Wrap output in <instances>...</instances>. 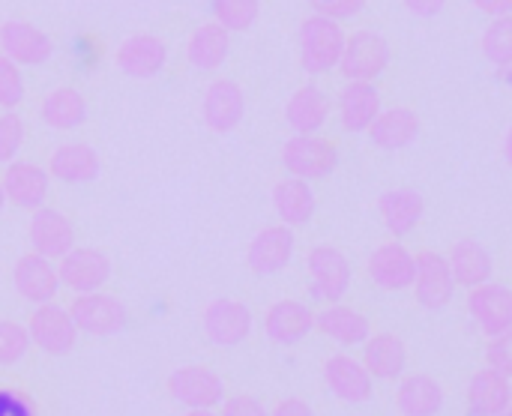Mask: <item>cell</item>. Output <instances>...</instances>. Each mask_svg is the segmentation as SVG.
I'll use <instances>...</instances> for the list:
<instances>
[{
	"label": "cell",
	"instance_id": "6da1fadb",
	"mask_svg": "<svg viewBox=\"0 0 512 416\" xmlns=\"http://www.w3.org/2000/svg\"><path fill=\"white\" fill-rule=\"evenodd\" d=\"M345 42H348V36L339 27V21L309 15L300 24V66L309 75H324V72L336 69L342 60Z\"/></svg>",
	"mask_w": 512,
	"mask_h": 416
},
{
	"label": "cell",
	"instance_id": "7a4b0ae2",
	"mask_svg": "<svg viewBox=\"0 0 512 416\" xmlns=\"http://www.w3.org/2000/svg\"><path fill=\"white\" fill-rule=\"evenodd\" d=\"M282 165L300 180H327L339 168V150L321 135H294L282 147Z\"/></svg>",
	"mask_w": 512,
	"mask_h": 416
},
{
	"label": "cell",
	"instance_id": "3957f363",
	"mask_svg": "<svg viewBox=\"0 0 512 416\" xmlns=\"http://www.w3.org/2000/svg\"><path fill=\"white\" fill-rule=\"evenodd\" d=\"M168 393L186 411H216L228 396L222 378L207 366H180L168 375Z\"/></svg>",
	"mask_w": 512,
	"mask_h": 416
},
{
	"label": "cell",
	"instance_id": "277c9868",
	"mask_svg": "<svg viewBox=\"0 0 512 416\" xmlns=\"http://www.w3.org/2000/svg\"><path fill=\"white\" fill-rule=\"evenodd\" d=\"M27 336L30 345L48 357H66L78 345V327L72 324L69 309L57 303H45L33 309V315L27 318Z\"/></svg>",
	"mask_w": 512,
	"mask_h": 416
},
{
	"label": "cell",
	"instance_id": "5b68a950",
	"mask_svg": "<svg viewBox=\"0 0 512 416\" xmlns=\"http://www.w3.org/2000/svg\"><path fill=\"white\" fill-rule=\"evenodd\" d=\"M69 315H72V324L78 327V333H87V336H96V339L117 336L129 321L126 306L117 297L105 294V291L78 294L72 300V306H69Z\"/></svg>",
	"mask_w": 512,
	"mask_h": 416
},
{
	"label": "cell",
	"instance_id": "8992f818",
	"mask_svg": "<svg viewBox=\"0 0 512 416\" xmlns=\"http://www.w3.org/2000/svg\"><path fill=\"white\" fill-rule=\"evenodd\" d=\"M306 267H309V276H312V288L309 294L315 300H324V303H342V297L348 294L351 288V264L345 258L342 249L330 246V243H321L309 252L306 258Z\"/></svg>",
	"mask_w": 512,
	"mask_h": 416
},
{
	"label": "cell",
	"instance_id": "52a82bcc",
	"mask_svg": "<svg viewBox=\"0 0 512 416\" xmlns=\"http://www.w3.org/2000/svg\"><path fill=\"white\" fill-rule=\"evenodd\" d=\"M204 336L219 345V348H237L252 336V309L240 300L231 297H216L213 303H207L204 309Z\"/></svg>",
	"mask_w": 512,
	"mask_h": 416
},
{
	"label": "cell",
	"instance_id": "ba28073f",
	"mask_svg": "<svg viewBox=\"0 0 512 416\" xmlns=\"http://www.w3.org/2000/svg\"><path fill=\"white\" fill-rule=\"evenodd\" d=\"M60 285H66L75 294H93L102 291L111 279V258L96 246H75L66 258L57 261Z\"/></svg>",
	"mask_w": 512,
	"mask_h": 416
},
{
	"label": "cell",
	"instance_id": "9c48e42d",
	"mask_svg": "<svg viewBox=\"0 0 512 416\" xmlns=\"http://www.w3.org/2000/svg\"><path fill=\"white\" fill-rule=\"evenodd\" d=\"M390 66V42L375 30H360L345 42L339 69L348 81H375Z\"/></svg>",
	"mask_w": 512,
	"mask_h": 416
},
{
	"label": "cell",
	"instance_id": "30bf717a",
	"mask_svg": "<svg viewBox=\"0 0 512 416\" xmlns=\"http://www.w3.org/2000/svg\"><path fill=\"white\" fill-rule=\"evenodd\" d=\"M456 279L450 270V261L438 252H420L417 255V276H414V294L417 303L426 312H444L456 297Z\"/></svg>",
	"mask_w": 512,
	"mask_h": 416
},
{
	"label": "cell",
	"instance_id": "8fae6325",
	"mask_svg": "<svg viewBox=\"0 0 512 416\" xmlns=\"http://www.w3.org/2000/svg\"><path fill=\"white\" fill-rule=\"evenodd\" d=\"M201 117H204L207 129H213L216 135L234 132L246 117V93H243V87L237 81H231V78H216L204 90Z\"/></svg>",
	"mask_w": 512,
	"mask_h": 416
},
{
	"label": "cell",
	"instance_id": "7c38bea8",
	"mask_svg": "<svg viewBox=\"0 0 512 416\" xmlns=\"http://www.w3.org/2000/svg\"><path fill=\"white\" fill-rule=\"evenodd\" d=\"M294 249H297L294 228H288V225H267V228H261L252 237V243L246 249V264L258 276H276V273H282L291 264Z\"/></svg>",
	"mask_w": 512,
	"mask_h": 416
},
{
	"label": "cell",
	"instance_id": "4fadbf2b",
	"mask_svg": "<svg viewBox=\"0 0 512 416\" xmlns=\"http://www.w3.org/2000/svg\"><path fill=\"white\" fill-rule=\"evenodd\" d=\"M0 51L18 66H42L54 57V42L42 27L9 18L0 24Z\"/></svg>",
	"mask_w": 512,
	"mask_h": 416
},
{
	"label": "cell",
	"instance_id": "5bb4252c",
	"mask_svg": "<svg viewBox=\"0 0 512 416\" xmlns=\"http://www.w3.org/2000/svg\"><path fill=\"white\" fill-rule=\"evenodd\" d=\"M117 69L135 81H147V78H156L165 63H168V45L162 36L156 33H132L120 42L117 54Z\"/></svg>",
	"mask_w": 512,
	"mask_h": 416
},
{
	"label": "cell",
	"instance_id": "9a60e30c",
	"mask_svg": "<svg viewBox=\"0 0 512 416\" xmlns=\"http://www.w3.org/2000/svg\"><path fill=\"white\" fill-rule=\"evenodd\" d=\"M27 237H30V249L48 261H60L66 258L72 249H75V228H72V219L60 210H51V207H39L33 216H30V228H27Z\"/></svg>",
	"mask_w": 512,
	"mask_h": 416
},
{
	"label": "cell",
	"instance_id": "2e32d148",
	"mask_svg": "<svg viewBox=\"0 0 512 416\" xmlns=\"http://www.w3.org/2000/svg\"><path fill=\"white\" fill-rule=\"evenodd\" d=\"M12 288L21 300L33 303V306H45L54 303L57 291H60V276H57V264L27 252L15 261L12 267Z\"/></svg>",
	"mask_w": 512,
	"mask_h": 416
},
{
	"label": "cell",
	"instance_id": "e0dca14e",
	"mask_svg": "<svg viewBox=\"0 0 512 416\" xmlns=\"http://www.w3.org/2000/svg\"><path fill=\"white\" fill-rule=\"evenodd\" d=\"M324 384L327 390L348 405H366L375 393V378L363 366V360L351 354H333L324 363Z\"/></svg>",
	"mask_w": 512,
	"mask_h": 416
},
{
	"label": "cell",
	"instance_id": "ac0fdd59",
	"mask_svg": "<svg viewBox=\"0 0 512 416\" xmlns=\"http://www.w3.org/2000/svg\"><path fill=\"white\" fill-rule=\"evenodd\" d=\"M48 168L36 165V162H27V159H15L6 165L3 177H0V186H3V195H6V204H15L21 210H39L45 207V198H48Z\"/></svg>",
	"mask_w": 512,
	"mask_h": 416
},
{
	"label": "cell",
	"instance_id": "d6986e66",
	"mask_svg": "<svg viewBox=\"0 0 512 416\" xmlns=\"http://www.w3.org/2000/svg\"><path fill=\"white\" fill-rule=\"evenodd\" d=\"M414 276H417V255H411L399 240L378 246L369 258V279L381 291H390V294L408 291L414 288Z\"/></svg>",
	"mask_w": 512,
	"mask_h": 416
},
{
	"label": "cell",
	"instance_id": "ffe728a7",
	"mask_svg": "<svg viewBox=\"0 0 512 416\" xmlns=\"http://www.w3.org/2000/svg\"><path fill=\"white\" fill-rule=\"evenodd\" d=\"M468 312L477 327L489 339H495L512 330V291L501 282H486L468 294Z\"/></svg>",
	"mask_w": 512,
	"mask_h": 416
},
{
	"label": "cell",
	"instance_id": "44dd1931",
	"mask_svg": "<svg viewBox=\"0 0 512 416\" xmlns=\"http://www.w3.org/2000/svg\"><path fill=\"white\" fill-rule=\"evenodd\" d=\"M420 129H423L420 114L414 108L396 105V108H384L375 117V123L369 126V138L378 150L399 153V150H408L411 144H417Z\"/></svg>",
	"mask_w": 512,
	"mask_h": 416
},
{
	"label": "cell",
	"instance_id": "7402d4cb",
	"mask_svg": "<svg viewBox=\"0 0 512 416\" xmlns=\"http://www.w3.org/2000/svg\"><path fill=\"white\" fill-rule=\"evenodd\" d=\"M315 330V312L300 300H279L264 315V336L273 345H300Z\"/></svg>",
	"mask_w": 512,
	"mask_h": 416
},
{
	"label": "cell",
	"instance_id": "603a6c76",
	"mask_svg": "<svg viewBox=\"0 0 512 416\" xmlns=\"http://www.w3.org/2000/svg\"><path fill=\"white\" fill-rule=\"evenodd\" d=\"M378 213H381V219H384V228H387L396 240H402V237H408V234L420 225V219L426 216V198H423L417 189H411V186L387 189V192L378 195Z\"/></svg>",
	"mask_w": 512,
	"mask_h": 416
},
{
	"label": "cell",
	"instance_id": "cb8c5ba5",
	"mask_svg": "<svg viewBox=\"0 0 512 416\" xmlns=\"http://www.w3.org/2000/svg\"><path fill=\"white\" fill-rule=\"evenodd\" d=\"M512 411V381L495 369H480L468 381V416H507Z\"/></svg>",
	"mask_w": 512,
	"mask_h": 416
},
{
	"label": "cell",
	"instance_id": "d4e9b609",
	"mask_svg": "<svg viewBox=\"0 0 512 416\" xmlns=\"http://www.w3.org/2000/svg\"><path fill=\"white\" fill-rule=\"evenodd\" d=\"M99 171H102V159H99L96 147H90L84 141L60 144L48 159V174L57 177L60 183H72V186L93 183L99 177Z\"/></svg>",
	"mask_w": 512,
	"mask_h": 416
},
{
	"label": "cell",
	"instance_id": "484cf974",
	"mask_svg": "<svg viewBox=\"0 0 512 416\" xmlns=\"http://www.w3.org/2000/svg\"><path fill=\"white\" fill-rule=\"evenodd\" d=\"M339 120L348 132H369L381 108V93L372 81H348L339 93Z\"/></svg>",
	"mask_w": 512,
	"mask_h": 416
},
{
	"label": "cell",
	"instance_id": "4316f807",
	"mask_svg": "<svg viewBox=\"0 0 512 416\" xmlns=\"http://www.w3.org/2000/svg\"><path fill=\"white\" fill-rule=\"evenodd\" d=\"M315 330L327 339H333L336 345H345V348H354V345H366L369 336H372V321L351 309V306H342V303H333L327 306L324 312L315 315Z\"/></svg>",
	"mask_w": 512,
	"mask_h": 416
},
{
	"label": "cell",
	"instance_id": "83f0119b",
	"mask_svg": "<svg viewBox=\"0 0 512 416\" xmlns=\"http://www.w3.org/2000/svg\"><path fill=\"white\" fill-rule=\"evenodd\" d=\"M363 366L375 381H399L408 369V348L396 333H372L363 345Z\"/></svg>",
	"mask_w": 512,
	"mask_h": 416
},
{
	"label": "cell",
	"instance_id": "f1b7e54d",
	"mask_svg": "<svg viewBox=\"0 0 512 416\" xmlns=\"http://www.w3.org/2000/svg\"><path fill=\"white\" fill-rule=\"evenodd\" d=\"M273 210L282 225L288 228H303L312 222L318 210V198L312 192V183L300 177H285L273 186Z\"/></svg>",
	"mask_w": 512,
	"mask_h": 416
},
{
	"label": "cell",
	"instance_id": "f546056e",
	"mask_svg": "<svg viewBox=\"0 0 512 416\" xmlns=\"http://www.w3.org/2000/svg\"><path fill=\"white\" fill-rule=\"evenodd\" d=\"M330 99L318 84H303L300 90L291 93L285 105V120L294 129V135H318L330 117Z\"/></svg>",
	"mask_w": 512,
	"mask_h": 416
},
{
	"label": "cell",
	"instance_id": "4dcf8cb0",
	"mask_svg": "<svg viewBox=\"0 0 512 416\" xmlns=\"http://www.w3.org/2000/svg\"><path fill=\"white\" fill-rule=\"evenodd\" d=\"M447 261H450V270H453L456 285H462V288H468V291H474V288L492 282L495 258H492V252H489L480 240H474V237L459 240V243L453 246V252H450Z\"/></svg>",
	"mask_w": 512,
	"mask_h": 416
},
{
	"label": "cell",
	"instance_id": "1f68e13d",
	"mask_svg": "<svg viewBox=\"0 0 512 416\" xmlns=\"http://www.w3.org/2000/svg\"><path fill=\"white\" fill-rule=\"evenodd\" d=\"M447 393L441 387L438 378L432 375H405L399 381V393H396V405L402 416H438L444 411Z\"/></svg>",
	"mask_w": 512,
	"mask_h": 416
},
{
	"label": "cell",
	"instance_id": "d6a6232c",
	"mask_svg": "<svg viewBox=\"0 0 512 416\" xmlns=\"http://www.w3.org/2000/svg\"><path fill=\"white\" fill-rule=\"evenodd\" d=\"M228 51H231V33H228L222 24H216V21L201 24V27L192 33L189 45H186L189 63H192L195 69H204V72L219 69V66L228 60Z\"/></svg>",
	"mask_w": 512,
	"mask_h": 416
},
{
	"label": "cell",
	"instance_id": "836d02e7",
	"mask_svg": "<svg viewBox=\"0 0 512 416\" xmlns=\"http://www.w3.org/2000/svg\"><path fill=\"white\" fill-rule=\"evenodd\" d=\"M39 117L48 123V129H57V132L78 129L87 123V99L75 87H57L42 99Z\"/></svg>",
	"mask_w": 512,
	"mask_h": 416
},
{
	"label": "cell",
	"instance_id": "e575fe53",
	"mask_svg": "<svg viewBox=\"0 0 512 416\" xmlns=\"http://www.w3.org/2000/svg\"><path fill=\"white\" fill-rule=\"evenodd\" d=\"M213 21L222 24L228 33L249 30L261 15V0H213Z\"/></svg>",
	"mask_w": 512,
	"mask_h": 416
},
{
	"label": "cell",
	"instance_id": "d590c367",
	"mask_svg": "<svg viewBox=\"0 0 512 416\" xmlns=\"http://www.w3.org/2000/svg\"><path fill=\"white\" fill-rule=\"evenodd\" d=\"M483 54L498 69L501 66H512V15L495 18L486 27V33H483Z\"/></svg>",
	"mask_w": 512,
	"mask_h": 416
},
{
	"label": "cell",
	"instance_id": "8d00e7d4",
	"mask_svg": "<svg viewBox=\"0 0 512 416\" xmlns=\"http://www.w3.org/2000/svg\"><path fill=\"white\" fill-rule=\"evenodd\" d=\"M30 336L27 327L18 321H0V366H15L27 357L30 351Z\"/></svg>",
	"mask_w": 512,
	"mask_h": 416
},
{
	"label": "cell",
	"instance_id": "74e56055",
	"mask_svg": "<svg viewBox=\"0 0 512 416\" xmlns=\"http://www.w3.org/2000/svg\"><path fill=\"white\" fill-rule=\"evenodd\" d=\"M24 99V78H21V66L12 63L6 54H0V108L3 111H15Z\"/></svg>",
	"mask_w": 512,
	"mask_h": 416
},
{
	"label": "cell",
	"instance_id": "f35d334b",
	"mask_svg": "<svg viewBox=\"0 0 512 416\" xmlns=\"http://www.w3.org/2000/svg\"><path fill=\"white\" fill-rule=\"evenodd\" d=\"M24 120L15 111H3L0 114V165H9L18 159V150L24 144Z\"/></svg>",
	"mask_w": 512,
	"mask_h": 416
},
{
	"label": "cell",
	"instance_id": "ab89813d",
	"mask_svg": "<svg viewBox=\"0 0 512 416\" xmlns=\"http://www.w3.org/2000/svg\"><path fill=\"white\" fill-rule=\"evenodd\" d=\"M486 366L495 369L498 375L510 378L512 381V330L489 339V348H486Z\"/></svg>",
	"mask_w": 512,
	"mask_h": 416
},
{
	"label": "cell",
	"instance_id": "60d3db41",
	"mask_svg": "<svg viewBox=\"0 0 512 416\" xmlns=\"http://www.w3.org/2000/svg\"><path fill=\"white\" fill-rule=\"evenodd\" d=\"M312 15L330 18V21H345V18H357L366 6V0H309Z\"/></svg>",
	"mask_w": 512,
	"mask_h": 416
},
{
	"label": "cell",
	"instance_id": "b9f144b4",
	"mask_svg": "<svg viewBox=\"0 0 512 416\" xmlns=\"http://www.w3.org/2000/svg\"><path fill=\"white\" fill-rule=\"evenodd\" d=\"M0 416H39L30 393L18 387H0Z\"/></svg>",
	"mask_w": 512,
	"mask_h": 416
},
{
	"label": "cell",
	"instance_id": "7bdbcfd3",
	"mask_svg": "<svg viewBox=\"0 0 512 416\" xmlns=\"http://www.w3.org/2000/svg\"><path fill=\"white\" fill-rule=\"evenodd\" d=\"M219 416H270V411H267L264 402H258L255 396L237 393V396H228V399L222 402Z\"/></svg>",
	"mask_w": 512,
	"mask_h": 416
},
{
	"label": "cell",
	"instance_id": "ee69618b",
	"mask_svg": "<svg viewBox=\"0 0 512 416\" xmlns=\"http://www.w3.org/2000/svg\"><path fill=\"white\" fill-rule=\"evenodd\" d=\"M270 416H315L312 411V405L306 402V399H297V396H288V399H282Z\"/></svg>",
	"mask_w": 512,
	"mask_h": 416
},
{
	"label": "cell",
	"instance_id": "f6af8a7d",
	"mask_svg": "<svg viewBox=\"0 0 512 416\" xmlns=\"http://www.w3.org/2000/svg\"><path fill=\"white\" fill-rule=\"evenodd\" d=\"M405 6L417 18H435V15H441V9L447 6V0H405Z\"/></svg>",
	"mask_w": 512,
	"mask_h": 416
},
{
	"label": "cell",
	"instance_id": "bcb514c9",
	"mask_svg": "<svg viewBox=\"0 0 512 416\" xmlns=\"http://www.w3.org/2000/svg\"><path fill=\"white\" fill-rule=\"evenodd\" d=\"M480 12L492 15V18H504V15H512V0H474Z\"/></svg>",
	"mask_w": 512,
	"mask_h": 416
},
{
	"label": "cell",
	"instance_id": "7dc6e473",
	"mask_svg": "<svg viewBox=\"0 0 512 416\" xmlns=\"http://www.w3.org/2000/svg\"><path fill=\"white\" fill-rule=\"evenodd\" d=\"M504 159H507V165L512 168V126L510 132H507V138H504Z\"/></svg>",
	"mask_w": 512,
	"mask_h": 416
},
{
	"label": "cell",
	"instance_id": "c3c4849f",
	"mask_svg": "<svg viewBox=\"0 0 512 416\" xmlns=\"http://www.w3.org/2000/svg\"><path fill=\"white\" fill-rule=\"evenodd\" d=\"M498 75H501V81H504V84H512V66H501V69H498Z\"/></svg>",
	"mask_w": 512,
	"mask_h": 416
},
{
	"label": "cell",
	"instance_id": "681fc988",
	"mask_svg": "<svg viewBox=\"0 0 512 416\" xmlns=\"http://www.w3.org/2000/svg\"><path fill=\"white\" fill-rule=\"evenodd\" d=\"M183 416H219L216 411H186Z\"/></svg>",
	"mask_w": 512,
	"mask_h": 416
},
{
	"label": "cell",
	"instance_id": "f907efd6",
	"mask_svg": "<svg viewBox=\"0 0 512 416\" xmlns=\"http://www.w3.org/2000/svg\"><path fill=\"white\" fill-rule=\"evenodd\" d=\"M3 207H6V195H3V186H0V213H3Z\"/></svg>",
	"mask_w": 512,
	"mask_h": 416
}]
</instances>
